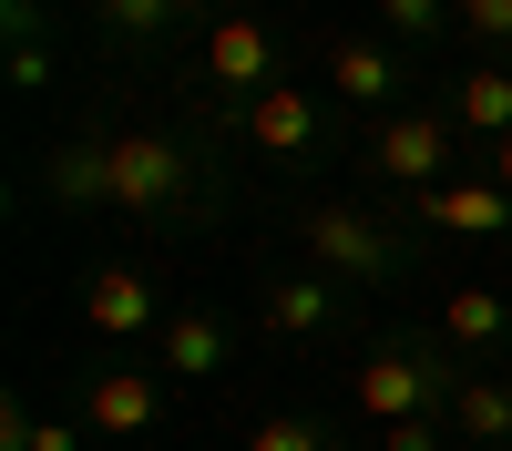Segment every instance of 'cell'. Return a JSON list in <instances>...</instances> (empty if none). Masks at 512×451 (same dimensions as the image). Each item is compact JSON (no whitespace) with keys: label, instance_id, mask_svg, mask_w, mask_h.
I'll list each match as a JSON object with an SVG mask.
<instances>
[{"label":"cell","instance_id":"6da1fadb","mask_svg":"<svg viewBox=\"0 0 512 451\" xmlns=\"http://www.w3.org/2000/svg\"><path fill=\"white\" fill-rule=\"evenodd\" d=\"M451 134H461L451 113H379V134H369L379 185H400V195H431V185H451V175H441V164H451Z\"/></svg>","mask_w":512,"mask_h":451},{"label":"cell","instance_id":"7a4b0ae2","mask_svg":"<svg viewBox=\"0 0 512 451\" xmlns=\"http://www.w3.org/2000/svg\"><path fill=\"white\" fill-rule=\"evenodd\" d=\"M297 236H308V267L359 277V287H390V236H379L359 205H308V216H297Z\"/></svg>","mask_w":512,"mask_h":451},{"label":"cell","instance_id":"3957f363","mask_svg":"<svg viewBox=\"0 0 512 451\" xmlns=\"http://www.w3.org/2000/svg\"><path fill=\"white\" fill-rule=\"evenodd\" d=\"M431 400H441V359H431V349L390 339V349H369V359H359V410H369L379 431H390V421H420Z\"/></svg>","mask_w":512,"mask_h":451},{"label":"cell","instance_id":"277c9868","mask_svg":"<svg viewBox=\"0 0 512 451\" xmlns=\"http://www.w3.org/2000/svg\"><path fill=\"white\" fill-rule=\"evenodd\" d=\"M185 195V154L164 134H113V205L123 216H164Z\"/></svg>","mask_w":512,"mask_h":451},{"label":"cell","instance_id":"5b68a950","mask_svg":"<svg viewBox=\"0 0 512 451\" xmlns=\"http://www.w3.org/2000/svg\"><path fill=\"white\" fill-rule=\"evenodd\" d=\"M82 328H93V339H144V328H164V298H154V277L144 267H93L82 277Z\"/></svg>","mask_w":512,"mask_h":451},{"label":"cell","instance_id":"8992f818","mask_svg":"<svg viewBox=\"0 0 512 451\" xmlns=\"http://www.w3.org/2000/svg\"><path fill=\"white\" fill-rule=\"evenodd\" d=\"M410 205H420V226H431V236H502V226H512V195H502L492 175H451V185L410 195Z\"/></svg>","mask_w":512,"mask_h":451},{"label":"cell","instance_id":"52a82bcc","mask_svg":"<svg viewBox=\"0 0 512 451\" xmlns=\"http://www.w3.org/2000/svg\"><path fill=\"white\" fill-rule=\"evenodd\" d=\"M205 72H216L226 93L256 103V93H267V72H277V31H267V21H246V11L216 21V31H205Z\"/></svg>","mask_w":512,"mask_h":451},{"label":"cell","instance_id":"ba28073f","mask_svg":"<svg viewBox=\"0 0 512 451\" xmlns=\"http://www.w3.org/2000/svg\"><path fill=\"white\" fill-rule=\"evenodd\" d=\"M82 421H93L103 441H134V431H154V421H164V380H154V369H103Z\"/></svg>","mask_w":512,"mask_h":451},{"label":"cell","instance_id":"9c48e42d","mask_svg":"<svg viewBox=\"0 0 512 451\" xmlns=\"http://www.w3.org/2000/svg\"><path fill=\"white\" fill-rule=\"evenodd\" d=\"M328 82H338V103H359V113H400V62L379 52V41H328Z\"/></svg>","mask_w":512,"mask_h":451},{"label":"cell","instance_id":"30bf717a","mask_svg":"<svg viewBox=\"0 0 512 451\" xmlns=\"http://www.w3.org/2000/svg\"><path fill=\"white\" fill-rule=\"evenodd\" d=\"M154 359H164V380H216V369H226V328L205 308H175L154 328Z\"/></svg>","mask_w":512,"mask_h":451},{"label":"cell","instance_id":"8fae6325","mask_svg":"<svg viewBox=\"0 0 512 451\" xmlns=\"http://www.w3.org/2000/svg\"><path fill=\"white\" fill-rule=\"evenodd\" d=\"M441 339L451 349H472V359H492L502 339H512V308H502V287H451V298H441Z\"/></svg>","mask_w":512,"mask_h":451},{"label":"cell","instance_id":"7c38bea8","mask_svg":"<svg viewBox=\"0 0 512 451\" xmlns=\"http://www.w3.org/2000/svg\"><path fill=\"white\" fill-rule=\"evenodd\" d=\"M41 185H52L62 205H113V134L52 144V164H41Z\"/></svg>","mask_w":512,"mask_h":451},{"label":"cell","instance_id":"4fadbf2b","mask_svg":"<svg viewBox=\"0 0 512 451\" xmlns=\"http://www.w3.org/2000/svg\"><path fill=\"white\" fill-rule=\"evenodd\" d=\"M246 134L267 144V154H308L318 144V103L297 93V82H267V93L246 103Z\"/></svg>","mask_w":512,"mask_h":451},{"label":"cell","instance_id":"5bb4252c","mask_svg":"<svg viewBox=\"0 0 512 451\" xmlns=\"http://www.w3.org/2000/svg\"><path fill=\"white\" fill-rule=\"evenodd\" d=\"M451 431L461 441H512V380H482V369H461V380H451Z\"/></svg>","mask_w":512,"mask_h":451},{"label":"cell","instance_id":"9a60e30c","mask_svg":"<svg viewBox=\"0 0 512 451\" xmlns=\"http://www.w3.org/2000/svg\"><path fill=\"white\" fill-rule=\"evenodd\" d=\"M451 123L502 144V134H512V72H492V62H482V72H461V82H451Z\"/></svg>","mask_w":512,"mask_h":451},{"label":"cell","instance_id":"2e32d148","mask_svg":"<svg viewBox=\"0 0 512 451\" xmlns=\"http://www.w3.org/2000/svg\"><path fill=\"white\" fill-rule=\"evenodd\" d=\"M267 328L277 339H318L328 328V277L308 267V277H267Z\"/></svg>","mask_w":512,"mask_h":451},{"label":"cell","instance_id":"e0dca14e","mask_svg":"<svg viewBox=\"0 0 512 451\" xmlns=\"http://www.w3.org/2000/svg\"><path fill=\"white\" fill-rule=\"evenodd\" d=\"M93 21H103L113 41H154L164 21H175V0H93Z\"/></svg>","mask_w":512,"mask_h":451},{"label":"cell","instance_id":"ac0fdd59","mask_svg":"<svg viewBox=\"0 0 512 451\" xmlns=\"http://www.w3.org/2000/svg\"><path fill=\"white\" fill-rule=\"evenodd\" d=\"M11 82H21V93H41V82H52V41L31 31V11H11Z\"/></svg>","mask_w":512,"mask_h":451},{"label":"cell","instance_id":"d6986e66","mask_svg":"<svg viewBox=\"0 0 512 451\" xmlns=\"http://www.w3.org/2000/svg\"><path fill=\"white\" fill-rule=\"evenodd\" d=\"M246 451H328V441H318V421H256Z\"/></svg>","mask_w":512,"mask_h":451},{"label":"cell","instance_id":"ffe728a7","mask_svg":"<svg viewBox=\"0 0 512 451\" xmlns=\"http://www.w3.org/2000/svg\"><path fill=\"white\" fill-rule=\"evenodd\" d=\"M461 31L472 41H512V0H461Z\"/></svg>","mask_w":512,"mask_h":451},{"label":"cell","instance_id":"44dd1931","mask_svg":"<svg viewBox=\"0 0 512 451\" xmlns=\"http://www.w3.org/2000/svg\"><path fill=\"white\" fill-rule=\"evenodd\" d=\"M379 451H441V421H431V410H420V421H390Z\"/></svg>","mask_w":512,"mask_h":451},{"label":"cell","instance_id":"7402d4cb","mask_svg":"<svg viewBox=\"0 0 512 451\" xmlns=\"http://www.w3.org/2000/svg\"><path fill=\"white\" fill-rule=\"evenodd\" d=\"M379 21L390 31H441V0H379Z\"/></svg>","mask_w":512,"mask_h":451},{"label":"cell","instance_id":"603a6c76","mask_svg":"<svg viewBox=\"0 0 512 451\" xmlns=\"http://www.w3.org/2000/svg\"><path fill=\"white\" fill-rule=\"evenodd\" d=\"M492 185H502V195H512V134H502V154H492Z\"/></svg>","mask_w":512,"mask_h":451}]
</instances>
